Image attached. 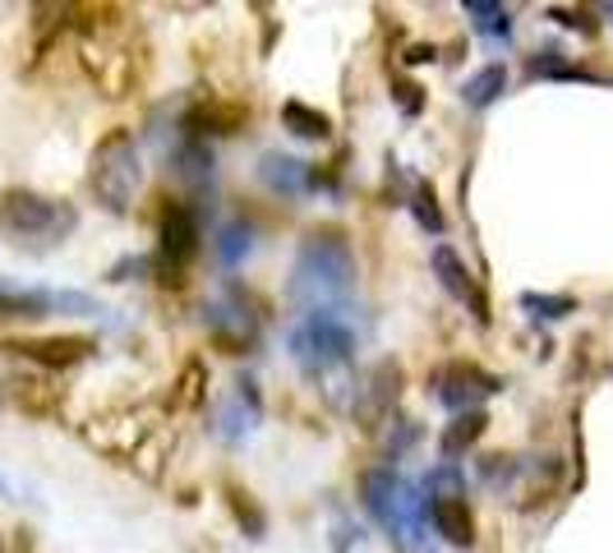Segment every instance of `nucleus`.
Listing matches in <instances>:
<instances>
[{
  "label": "nucleus",
  "instance_id": "nucleus-1",
  "mask_svg": "<svg viewBox=\"0 0 613 553\" xmlns=\"http://www.w3.org/2000/svg\"><path fill=\"white\" fill-rule=\"evenodd\" d=\"M355 286V254L342 231H310L291 268V300L328 310V304L346 300Z\"/></svg>",
  "mask_w": 613,
  "mask_h": 553
},
{
  "label": "nucleus",
  "instance_id": "nucleus-2",
  "mask_svg": "<svg viewBox=\"0 0 613 553\" xmlns=\"http://www.w3.org/2000/svg\"><path fill=\"white\" fill-rule=\"evenodd\" d=\"M360 499L379 526L406 549H424V499L411 480H402L392 466H374L360 480Z\"/></svg>",
  "mask_w": 613,
  "mask_h": 553
},
{
  "label": "nucleus",
  "instance_id": "nucleus-3",
  "mask_svg": "<svg viewBox=\"0 0 613 553\" xmlns=\"http://www.w3.org/2000/svg\"><path fill=\"white\" fill-rule=\"evenodd\" d=\"M351 355H355V332L336 310H310L291 328V360L310 379L342 369Z\"/></svg>",
  "mask_w": 613,
  "mask_h": 553
},
{
  "label": "nucleus",
  "instance_id": "nucleus-4",
  "mask_svg": "<svg viewBox=\"0 0 613 553\" xmlns=\"http://www.w3.org/2000/svg\"><path fill=\"white\" fill-rule=\"evenodd\" d=\"M79 227V212L66 199H42L33 190H10L0 199V231L33 244H60Z\"/></svg>",
  "mask_w": 613,
  "mask_h": 553
},
{
  "label": "nucleus",
  "instance_id": "nucleus-5",
  "mask_svg": "<svg viewBox=\"0 0 613 553\" xmlns=\"http://www.w3.org/2000/svg\"><path fill=\"white\" fill-rule=\"evenodd\" d=\"M93 194L102 208L111 212H130L139 184H143V162H139V148H134V134L130 130H111L98 148H93Z\"/></svg>",
  "mask_w": 613,
  "mask_h": 553
},
{
  "label": "nucleus",
  "instance_id": "nucleus-6",
  "mask_svg": "<svg viewBox=\"0 0 613 553\" xmlns=\"http://www.w3.org/2000/svg\"><path fill=\"white\" fill-rule=\"evenodd\" d=\"M429 388H434V402H443L448 411H480V402L484 396H494L499 388H503V379H494V374H484L480 364H471V360H452V364H443L434 379H429Z\"/></svg>",
  "mask_w": 613,
  "mask_h": 553
},
{
  "label": "nucleus",
  "instance_id": "nucleus-7",
  "mask_svg": "<svg viewBox=\"0 0 613 553\" xmlns=\"http://www.w3.org/2000/svg\"><path fill=\"white\" fill-rule=\"evenodd\" d=\"M158 240H162V268L171 272L167 282H180L175 272L199 254V240H203L199 218H194V212H190L185 203H167V212H162V227H158Z\"/></svg>",
  "mask_w": 613,
  "mask_h": 553
},
{
  "label": "nucleus",
  "instance_id": "nucleus-8",
  "mask_svg": "<svg viewBox=\"0 0 613 553\" xmlns=\"http://www.w3.org/2000/svg\"><path fill=\"white\" fill-rule=\"evenodd\" d=\"M396 392H402V364L379 360L370 369V379H364V388L355 392V420L364 429H379L392 415V406H396Z\"/></svg>",
  "mask_w": 613,
  "mask_h": 553
},
{
  "label": "nucleus",
  "instance_id": "nucleus-9",
  "mask_svg": "<svg viewBox=\"0 0 613 553\" xmlns=\"http://www.w3.org/2000/svg\"><path fill=\"white\" fill-rule=\"evenodd\" d=\"M434 272H439V282H443V291H448L452 300L471 304V314H475L480 323H489V300H484V291H480V282H475V272H471L462 259H456V250L439 244V250H434Z\"/></svg>",
  "mask_w": 613,
  "mask_h": 553
},
{
  "label": "nucleus",
  "instance_id": "nucleus-10",
  "mask_svg": "<svg viewBox=\"0 0 613 553\" xmlns=\"http://www.w3.org/2000/svg\"><path fill=\"white\" fill-rule=\"evenodd\" d=\"M208 332H212V342H218L227 355H240V351H250L259 342V323H254V314L244 310V304H212V310H208Z\"/></svg>",
  "mask_w": 613,
  "mask_h": 553
},
{
  "label": "nucleus",
  "instance_id": "nucleus-11",
  "mask_svg": "<svg viewBox=\"0 0 613 553\" xmlns=\"http://www.w3.org/2000/svg\"><path fill=\"white\" fill-rule=\"evenodd\" d=\"M424 512H429L434 531L448 544H456V549H471L475 544V516H471V507H466L462 494H429L424 499Z\"/></svg>",
  "mask_w": 613,
  "mask_h": 553
},
{
  "label": "nucleus",
  "instance_id": "nucleus-12",
  "mask_svg": "<svg viewBox=\"0 0 613 553\" xmlns=\"http://www.w3.org/2000/svg\"><path fill=\"white\" fill-rule=\"evenodd\" d=\"M259 415H263V406H259L254 383H250V379H240V383L231 388V396L222 402V411H218V434H222L227 443L250 439V434H254V424H259Z\"/></svg>",
  "mask_w": 613,
  "mask_h": 553
},
{
  "label": "nucleus",
  "instance_id": "nucleus-13",
  "mask_svg": "<svg viewBox=\"0 0 613 553\" xmlns=\"http://www.w3.org/2000/svg\"><path fill=\"white\" fill-rule=\"evenodd\" d=\"M259 180L268 184L272 194H304V190H314V167L310 162H300V158H287V152H263L259 158Z\"/></svg>",
  "mask_w": 613,
  "mask_h": 553
},
{
  "label": "nucleus",
  "instance_id": "nucleus-14",
  "mask_svg": "<svg viewBox=\"0 0 613 553\" xmlns=\"http://www.w3.org/2000/svg\"><path fill=\"white\" fill-rule=\"evenodd\" d=\"M6 351H19L23 360H38L47 369H70L93 355V342H83V336H42V342H10Z\"/></svg>",
  "mask_w": 613,
  "mask_h": 553
},
{
  "label": "nucleus",
  "instance_id": "nucleus-15",
  "mask_svg": "<svg viewBox=\"0 0 613 553\" xmlns=\"http://www.w3.org/2000/svg\"><path fill=\"white\" fill-rule=\"evenodd\" d=\"M484 429H489V415H484V411H462V415H456V420L443 429V439H439L443 461H456L466 448H475Z\"/></svg>",
  "mask_w": 613,
  "mask_h": 553
},
{
  "label": "nucleus",
  "instance_id": "nucleus-16",
  "mask_svg": "<svg viewBox=\"0 0 613 553\" xmlns=\"http://www.w3.org/2000/svg\"><path fill=\"white\" fill-rule=\"evenodd\" d=\"M503 92H508V70H503V66H484L480 74H471V79L462 83V102H466L471 111H484V107H494Z\"/></svg>",
  "mask_w": 613,
  "mask_h": 553
},
{
  "label": "nucleus",
  "instance_id": "nucleus-17",
  "mask_svg": "<svg viewBox=\"0 0 613 553\" xmlns=\"http://www.w3.org/2000/svg\"><path fill=\"white\" fill-rule=\"evenodd\" d=\"M171 162H175V175L185 180V184H208V180H212V152H208V143L194 139V134L180 139V148H175Z\"/></svg>",
  "mask_w": 613,
  "mask_h": 553
},
{
  "label": "nucleus",
  "instance_id": "nucleus-18",
  "mask_svg": "<svg viewBox=\"0 0 613 553\" xmlns=\"http://www.w3.org/2000/svg\"><path fill=\"white\" fill-rule=\"evenodd\" d=\"M56 310V291H6L0 286V319H42Z\"/></svg>",
  "mask_w": 613,
  "mask_h": 553
},
{
  "label": "nucleus",
  "instance_id": "nucleus-19",
  "mask_svg": "<svg viewBox=\"0 0 613 553\" xmlns=\"http://www.w3.org/2000/svg\"><path fill=\"white\" fill-rule=\"evenodd\" d=\"M282 125H287L295 139H314V143H323V139L332 134V120H328L323 111H314V107H304V102H287V107H282Z\"/></svg>",
  "mask_w": 613,
  "mask_h": 553
},
{
  "label": "nucleus",
  "instance_id": "nucleus-20",
  "mask_svg": "<svg viewBox=\"0 0 613 553\" xmlns=\"http://www.w3.org/2000/svg\"><path fill=\"white\" fill-rule=\"evenodd\" d=\"M526 79H591V83H595L591 70L572 66V60H567L563 51H554V47H544V51H535V56L526 60Z\"/></svg>",
  "mask_w": 613,
  "mask_h": 553
},
{
  "label": "nucleus",
  "instance_id": "nucleus-21",
  "mask_svg": "<svg viewBox=\"0 0 613 553\" xmlns=\"http://www.w3.org/2000/svg\"><path fill=\"white\" fill-rule=\"evenodd\" d=\"M466 14H471V23L480 28V33H489V38H508L512 33V14L499 6V0H466Z\"/></svg>",
  "mask_w": 613,
  "mask_h": 553
},
{
  "label": "nucleus",
  "instance_id": "nucleus-22",
  "mask_svg": "<svg viewBox=\"0 0 613 553\" xmlns=\"http://www.w3.org/2000/svg\"><path fill=\"white\" fill-rule=\"evenodd\" d=\"M521 310H531L535 319H567L576 314V300L572 295H549V291H521Z\"/></svg>",
  "mask_w": 613,
  "mask_h": 553
},
{
  "label": "nucleus",
  "instance_id": "nucleus-23",
  "mask_svg": "<svg viewBox=\"0 0 613 553\" xmlns=\"http://www.w3.org/2000/svg\"><path fill=\"white\" fill-rule=\"evenodd\" d=\"M250 244H254V231L244 227V222H227L222 231H218V259L227 263V268H235L244 254H250Z\"/></svg>",
  "mask_w": 613,
  "mask_h": 553
},
{
  "label": "nucleus",
  "instance_id": "nucleus-24",
  "mask_svg": "<svg viewBox=\"0 0 613 553\" xmlns=\"http://www.w3.org/2000/svg\"><path fill=\"white\" fill-rule=\"evenodd\" d=\"M415 218H420V227L424 231H443V212H439V199H434V190H429V184H415Z\"/></svg>",
  "mask_w": 613,
  "mask_h": 553
},
{
  "label": "nucleus",
  "instance_id": "nucleus-25",
  "mask_svg": "<svg viewBox=\"0 0 613 553\" xmlns=\"http://www.w3.org/2000/svg\"><path fill=\"white\" fill-rule=\"evenodd\" d=\"M549 19H554V23H563V28H581V33H595V23H591V14H586V10H567V6H554V10H549Z\"/></svg>",
  "mask_w": 613,
  "mask_h": 553
},
{
  "label": "nucleus",
  "instance_id": "nucleus-26",
  "mask_svg": "<svg viewBox=\"0 0 613 553\" xmlns=\"http://www.w3.org/2000/svg\"><path fill=\"white\" fill-rule=\"evenodd\" d=\"M392 92H396V102H402L406 115L420 111V88H415V83H392Z\"/></svg>",
  "mask_w": 613,
  "mask_h": 553
},
{
  "label": "nucleus",
  "instance_id": "nucleus-27",
  "mask_svg": "<svg viewBox=\"0 0 613 553\" xmlns=\"http://www.w3.org/2000/svg\"><path fill=\"white\" fill-rule=\"evenodd\" d=\"M424 60H434V47H411L406 51V66H424Z\"/></svg>",
  "mask_w": 613,
  "mask_h": 553
},
{
  "label": "nucleus",
  "instance_id": "nucleus-28",
  "mask_svg": "<svg viewBox=\"0 0 613 553\" xmlns=\"http://www.w3.org/2000/svg\"><path fill=\"white\" fill-rule=\"evenodd\" d=\"M600 14H604V19H609V23H613V6H604V10H600Z\"/></svg>",
  "mask_w": 613,
  "mask_h": 553
}]
</instances>
